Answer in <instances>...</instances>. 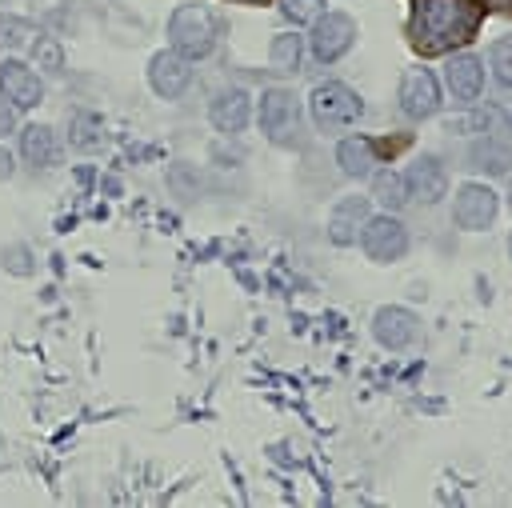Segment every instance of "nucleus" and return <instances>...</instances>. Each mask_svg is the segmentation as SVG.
I'll list each match as a JSON object with an SVG mask.
<instances>
[{"label": "nucleus", "instance_id": "obj_1", "mask_svg": "<svg viewBox=\"0 0 512 508\" xmlns=\"http://www.w3.org/2000/svg\"><path fill=\"white\" fill-rule=\"evenodd\" d=\"M480 24V4L472 0H416L412 4V44L424 52H444L468 40Z\"/></svg>", "mask_w": 512, "mask_h": 508}, {"label": "nucleus", "instance_id": "obj_2", "mask_svg": "<svg viewBox=\"0 0 512 508\" xmlns=\"http://www.w3.org/2000/svg\"><path fill=\"white\" fill-rule=\"evenodd\" d=\"M216 36H220V24L216 16L204 8V4H180L172 16H168V40L176 52H184L188 60H200L216 48Z\"/></svg>", "mask_w": 512, "mask_h": 508}, {"label": "nucleus", "instance_id": "obj_3", "mask_svg": "<svg viewBox=\"0 0 512 508\" xmlns=\"http://www.w3.org/2000/svg\"><path fill=\"white\" fill-rule=\"evenodd\" d=\"M308 112L320 132H340L364 116V100L344 80H324L308 92Z\"/></svg>", "mask_w": 512, "mask_h": 508}, {"label": "nucleus", "instance_id": "obj_4", "mask_svg": "<svg viewBox=\"0 0 512 508\" xmlns=\"http://www.w3.org/2000/svg\"><path fill=\"white\" fill-rule=\"evenodd\" d=\"M408 244H412L408 240V228H404V220L396 212L368 216L364 228H360V248H364V256L372 264H396V260H404Z\"/></svg>", "mask_w": 512, "mask_h": 508}, {"label": "nucleus", "instance_id": "obj_5", "mask_svg": "<svg viewBox=\"0 0 512 508\" xmlns=\"http://www.w3.org/2000/svg\"><path fill=\"white\" fill-rule=\"evenodd\" d=\"M260 132L272 144H292L300 132V100L292 88H264L260 92V108H256Z\"/></svg>", "mask_w": 512, "mask_h": 508}, {"label": "nucleus", "instance_id": "obj_6", "mask_svg": "<svg viewBox=\"0 0 512 508\" xmlns=\"http://www.w3.org/2000/svg\"><path fill=\"white\" fill-rule=\"evenodd\" d=\"M356 44V20L348 12H320L312 20V36H308V52L320 64H336L348 48Z\"/></svg>", "mask_w": 512, "mask_h": 508}, {"label": "nucleus", "instance_id": "obj_7", "mask_svg": "<svg viewBox=\"0 0 512 508\" xmlns=\"http://www.w3.org/2000/svg\"><path fill=\"white\" fill-rule=\"evenodd\" d=\"M496 212H500V196L488 184H480V180H464L456 188V196H452V224L464 228V232L492 228Z\"/></svg>", "mask_w": 512, "mask_h": 508}, {"label": "nucleus", "instance_id": "obj_8", "mask_svg": "<svg viewBox=\"0 0 512 508\" xmlns=\"http://www.w3.org/2000/svg\"><path fill=\"white\" fill-rule=\"evenodd\" d=\"M396 100H400V112L408 120H428L440 112L444 96H440V80L432 68H408L400 76V88H396Z\"/></svg>", "mask_w": 512, "mask_h": 508}, {"label": "nucleus", "instance_id": "obj_9", "mask_svg": "<svg viewBox=\"0 0 512 508\" xmlns=\"http://www.w3.org/2000/svg\"><path fill=\"white\" fill-rule=\"evenodd\" d=\"M404 184H408V200L432 208L448 196V168L440 164V156L432 152H420L408 168H404Z\"/></svg>", "mask_w": 512, "mask_h": 508}, {"label": "nucleus", "instance_id": "obj_10", "mask_svg": "<svg viewBox=\"0 0 512 508\" xmlns=\"http://www.w3.org/2000/svg\"><path fill=\"white\" fill-rule=\"evenodd\" d=\"M372 336H376L380 348L404 352V348H412L416 336H420V316L408 312V308H400V304H384V308H376V316H372Z\"/></svg>", "mask_w": 512, "mask_h": 508}, {"label": "nucleus", "instance_id": "obj_11", "mask_svg": "<svg viewBox=\"0 0 512 508\" xmlns=\"http://www.w3.org/2000/svg\"><path fill=\"white\" fill-rule=\"evenodd\" d=\"M444 88L452 96V104H476L484 92V60L472 52H456L444 60Z\"/></svg>", "mask_w": 512, "mask_h": 508}, {"label": "nucleus", "instance_id": "obj_12", "mask_svg": "<svg viewBox=\"0 0 512 508\" xmlns=\"http://www.w3.org/2000/svg\"><path fill=\"white\" fill-rule=\"evenodd\" d=\"M208 120H212L216 132L240 136V132L248 128V120H252V96H248V88H240V84L220 88V92L208 100Z\"/></svg>", "mask_w": 512, "mask_h": 508}, {"label": "nucleus", "instance_id": "obj_13", "mask_svg": "<svg viewBox=\"0 0 512 508\" xmlns=\"http://www.w3.org/2000/svg\"><path fill=\"white\" fill-rule=\"evenodd\" d=\"M368 216H372V196H340L324 220V232L336 248H348L360 240V228Z\"/></svg>", "mask_w": 512, "mask_h": 508}, {"label": "nucleus", "instance_id": "obj_14", "mask_svg": "<svg viewBox=\"0 0 512 508\" xmlns=\"http://www.w3.org/2000/svg\"><path fill=\"white\" fill-rule=\"evenodd\" d=\"M148 84H152L156 96L176 100V96L192 84V60H188L184 52H176V48L156 52V56L148 60Z\"/></svg>", "mask_w": 512, "mask_h": 508}, {"label": "nucleus", "instance_id": "obj_15", "mask_svg": "<svg viewBox=\"0 0 512 508\" xmlns=\"http://www.w3.org/2000/svg\"><path fill=\"white\" fill-rule=\"evenodd\" d=\"M0 96L20 112V108H36L44 100V80L32 72V64L24 60H0Z\"/></svg>", "mask_w": 512, "mask_h": 508}, {"label": "nucleus", "instance_id": "obj_16", "mask_svg": "<svg viewBox=\"0 0 512 508\" xmlns=\"http://www.w3.org/2000/svg\"><path fill=\"white\" fill-rule=\"evenodd\" d=\"M468 168L472 172H484V176H508L512 172V140L496 136V132H484L468 144Z\"/></svg>", "mask_w": 512, "mask_h": 508}, {"label": "nucleus", "instance_id": "obj_17", "mask_svg": "<svg viewBox=\"0 0 512 508\" xmlns=\"http://www.w3.org/2000/svg\"><path fill=\"white\" fill-rule=\"evenodd\" d=\"M336 164H340V172H344L348 180H364V176L376 172L380 156H376V144L356 132V136H344V140L336 144Z\"/></svg>", "mask_w": 512, "mask_h": 508}, {"label": "nucleus", "instance_id": "obj_18", "mask_svg": "<svg viewBox=\"0 0 512 508\" xmlns=\"http://www.w3.org/2000/svg\"><path fill=\"white\" fill-rule=\"evenodd\" d=\"M20 156H24V164H32V168H52V164L60 160V140H56V132H52L48 124H28V128L20 132Z\"/></svg>", "mask_w": 512, "mask_h": 508}, {"label": "nucleus", "instance_id": "obj_19", "mask_svg": "<svg viewBox=\"0 0 512 508\" xmlns=\"http://www.w3.org/2000/svg\"><path fill=\"white\" fill-rule=\"evenodd\" d=\"M300 56H304V40H300L296 32L272 36V44H268V68H272V72L296 76V72H300Z\"/></svg>", "mask_w": 512, "mask_h": 508}, {"label": "nucleus", "instance_id": "obj_20", "mask_svg": "<svg viewBox=\"0 0 512 508\" xmlns=\"http://www.w3.org/2000/svg\"><path fill=\"white\" fill-rule=\"evenodd\" d=\"M372 200L384 208V212H400L408 204V184H404V172H372Z\"/></svg>", "mask_w": 512, "mask_h": 508}, {"label": "nucleus", "instance_id": "obj_21", "mask_svg": "<svg viewBox=\"0 0 512 508\" xmlns=\"http://www.w3.org/2000/svg\"><path fill=\"white\" fill-rule=\"evenodd\" d=\"M68 144L80 148V152H96V148L104 144V124H100V116H92V112H72V120H68Z\"/></svg>", "mask_w": 512, "mask_h": 508}, {"label": "nucleus", "instance_id": "obj_22", "mask_svg": "<svg viewBox=\"0 0 512 508\" xmlns=\"http://www.w3.org/2000/svg\"><path fill=\"white\" fill-rule=\"evenodd\" d=\"M488 68H492V80L512 92V36L492 40V48H488Z\"/></svg>", "mask_w": 512, "mask_h": 508}, {"label": "nucleus", "instance_id": "obj_23", "mask_svg": "<svg viewBox=\"0 0 512 508\" xmlns=\"http://www.w3.org/2000/svg\"><path fill=\"white\" fill-rule=\"evenodd\" d=\"M32 36V24L24 16H0V48H20L28 44Z\"/></svg>", "mask_w": 512, "mask_h": 508}, {"label": "nucleus", "instance_id": "obj_24", "mask_svg": "<svg viewBox=\"0 0 512 508\" xmlns=\"http://www.w3.org/2000/svg\"><path fill=\"white\" fill-rule=\"evenodd\" d=\"M280 12H284L292 24H308V20H316V16L324 12V0H284Z\"/></svg>", "mask_w": 512, "mask_h": 508}, {"label": "nucleus", "instance_id": "obj_25", "mask_svg": "<svg viewBox=\"0 0 512 508\" xmlns=\"http://www.w3.org/2000/svg\"><path fill=\"white\" fill-rule=\"evenodd\" d=\"M0 260H4V268H8L12 276H28V272H32V252H28V244H8V248L0 252Z\"/></svg>", "mask_w": 512, "mask_h": 508}, {"label": "nucleus", "instance_id": "obj_26", "mask_svg": "<svg viewBox=\"0 0 512 508\" xmlns=\"http://www.w3.org/2000/svg\"><path fill=\"white\" fill-rule=\"evenodd\" d=\"M36 64H44V72H60V48L48 36H36Z\"/></svg>", "mask_w": 512, "mask_h": 508}, {"label": "nucleus", "instance_id": "obj_27", "mask_svg": "<svg viewBox=\"0 0 512 508\" xmlns=\"http://www.w3.org/2000/svg\"><path fill=\"white\" fill-rule=\"evenodd\" d=\"M12 128H16V108H12V104L0 96V136H8Z\"/></svg>", "mask_w": 512, "mask_h": 508}, {"label": "nucleus", "instance_id": "obj_28", "mask_svg": "<svg viewBox=\"0 0 512 508\" xmlns=\"http://www.w3.org/2000/svg\"><path fill=\"white\" fill-rule=\"evenodd\" d=\"M12 172H16V160H12V152L0 144V180H8Z\"/></svg>", "mask_w": 512, "mask_h": 508}, {"label": "nucleus", "instance_id": "obj_29", "mask_svg": "<svg viewBox=\"0 0 512 508\" xmlns=\"http://www.w3.org/2000/svg\"><path fill=\"white\" fill-rule=\"evenodd\" d=\"M508 204H512V180H508Z\"/></svg>", "mask_w": 512, "mask_h": 508}, {"label": "nucleus", "instance_id": "obj_30", "mask_svg": "<svg viewBox=\"0 0 512 508\" xmlns=\"http://www.w3.org/2000/svg\"><path fill=\"white\" fill-rule=\"evenodd\" d=\"M508 256H512V236H508Z\"/></svg>", "mask_w": 512, "mask_h": 508}, {"label": "nucleus", "instance_id": "obj_31", "mask_svg": "<svg viewBox=\"0 0 512 508\" xmlns=\"http://www.w3.org/2000/svg\"><path fill=\"white\" fill-rule=\"evenodd\" d=\"M508 124H512V116H508Z\"/></svg>", "mask_w": 512, "mask_h": 508}]
</instances>
